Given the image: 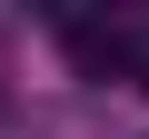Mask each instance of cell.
Here are the masks:
<instances>
[{
    "label": "cell",
    "mask_w": 149,
    "mask_h": 139,
    "mask_svg": "<svg viewBox=\"0 0 149 139\" xmlns=\"http://www.w3.org/2000/svg\"><path fill=\"white\" fill-rule=\"evenodd\" d=\"M60 40H70V60H80V70H100V80H109V70H139V40H129V30H100V20H70Z\"/></svg>",
    "instance_id": "1"
},
{
    "label": "cell",
    "mask_w": 149,
    "mask_h": 139,
    "mask_svg": "<svg viewBox=\"0 0 149 139\" xmlns=\"http://www.w3.org/2000/svg\"><path fill=\"white\" fill-rule=\"evenodd\" d=\"M139 90H149V50H139Z\"/></svg>",
    "instance_id": "2"
}]
</instances>
